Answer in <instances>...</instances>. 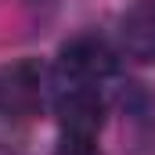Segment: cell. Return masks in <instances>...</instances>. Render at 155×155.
<instances>
[{
	"instance_id": "obj_4",
	"label": "cell",
	"mask_w": 155,
	"mask_h": 155,
	"mask_svg": "<svg viewBox=\"0 0 155 155\" xmlns=\"http://www.w3.org/2000/svg\"><path fill=\"white\" fill-rule=\"evenodd\" d=\"M119 43L126 58L155 65V0H134L119 18Z\"/></svg>"
},
{
	"instance_id": "obj_2",
	"label": "cell",
	"mask_w": 155,
	"mask_h": 155,
	"mask_svg": "<svg viewBox=\"0 0 155 155\" xmlns=\"http://www.w3.org/2000/svg\"><path fill=\"white\" fill-rule=\"evenodd\" d=\"M116 69H119V58L112 51V43L97 33L72 36L58 51V72L69 79V87H97Z\"/></svg>"
},
{
	"instance_id": "obj_1",
	"label": "cell",
	"mask_w": 155,
	"mask_h": 155,
	"mask_svg": "<svg viewBox=\"0 0 155 155\" xmlns=\"http://www.w3.org/2000/svg\"><path fill=\"white\" fill-rule=\"evenodd\" d=\"M61 144L58 155H97V134L105 126V101L94 87H69L58 97Z\"/></svg>"
},
{
	"instance_id": "obj_3",
	"label": "cell",
	"mask_w": 155,
	"mask_h": 155,
	"mask_svg": "<svg viewBox=\"0 0 155 155\" xmlns=\"http://www.w3.org/2000/svg\"><path fill=\"white\" fill-rule=\"evenodd\" d=\"M43 87H47V72L36 58H22L0 69V116L25 123L36 119L43 108Z\"/></svg>"
}]
</instances>
